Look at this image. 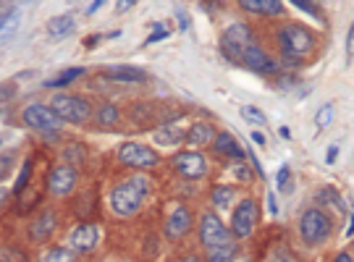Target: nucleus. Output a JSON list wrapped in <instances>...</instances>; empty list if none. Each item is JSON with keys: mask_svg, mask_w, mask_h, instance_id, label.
<instances>
[{"mask_svg": "<svg viewBox=\"0 0 354 262\" xmlns=\"http://www.w3.org/2000/svg\"><path fill=\"white\" fill-rule=\"evenodd\" d=\"M150 191H152L150 176H145V174L129 176L124 181L113 184V189H111V197H108L111 210H113V215H118V218H134L137 212H142L145 202L150 197Z\"/></svg>", "mask_w": 354, "mask_h": 262, "instance_id": "obj_1", "label": "nucleus"}, {"mask_svg": "<svg viewBox=\"0 0 354 262\" xmlns=\"http://www.w3.org/2000/svg\"><path fill=\"white\" fill-rule=\"evenodd\" d=\"M178 262H205L203 257H197V254H187V257H181Z\"/></svg>", "mask_w": 354, "mask_h": 262, "instance_id": "obj_44", "label": "nucleus"}, {"mask_svg": "<svg viewBox=\"0 0 354 262\" xmlns=\"http://www.w3.org/2000/svg\"><path fill=\"white\" fill-rule=\"evenodd\" d=\"M213 124L207 121H194V124L187 129V137H184V144H192L194 150H203V147H213V139H215Z\"/></svg>", "mask_w": 354, "mask_h": 262, "instance_id": "obj_15", "label": "nucleus"}, {"mask_svg": "<svg viewBox=\"0 0 354 262\" xmlns=\"http://www.w3.org/2000/svg\"><path fill=\"white\" fill-rule=\"evenodd\" d=\"M187 137V131H181V126L168 121V124H160L155 131H152V139L155 144H163V147H178Z\"/></svg>", "mask_w": 354, "mask_h": 262, "instance_id": "obj_17", "label": "nucleus"}, {"mask_svg": "<svg viewBox=\"0 0 354 262\" xmlns=\"http://www.w3.org/2000/svg\"><path fill=\"white\" fill-rule=\"evenodd\" d=\"M252 45H257V37H254L252 26L244 24V21L231 24L221 35V48L226 53V58H231L234 63H241V55L250 50Z\"/></svg>", "mask_w": 354, "mask_h": 262, "instance_id": "obj_8", "label": "nucleus"}, {"mask_svg": "<svg viewBox=\"0 0 354 262\" xmlns=\"http://www.w3.org/2000/svg\"><path fill=\"white\" fill-rule=\"evenodd\" d=\"M100 225L97 223H76L68 231V250L74 254H92L100 244Z\"/></svg>", "mask_w": 354, "mask_h": 262, "instance_id": "obj_13", "label": "nucleus"}, {"mask_svg": "<svg viewBox=\"0 0 354 262\" xmlns=\"http://www.w3.org/2000/svg\"><path fill=\"white\" fill-rule=\"evenodd\" d=\"M330 262H354V254L352 252L342 250V252H336V254H333V260Z\"/></svg>", "mask_w": 354, "mask_h": 262, "instance_id": "obj_38", "label": "nucleus"}, {"mask_svg": "<svg viewBox=\"0 0 354 262\" xmlns=\"http://www.w3.org/2000/svg\"><path fill=\"white\" fill-rule=\"evenodd\" d=\"M0 142H3V139H0Z\"/></svg>", "mask_w": 354, "mask_h": 262, "instance_id": "obj_49", "label": "nucleus"}, {"mask_svg": "<svg viewBox=\"0 0 354 262\" xmlns=\"http://www.w3.org/2000/svg\"><path fill=\"white\" fill-rule=\"evenodd\" d=\"M281 63H304L317 50V35L302 24H283L276 32Z\"/></svg>", "mask_w": 354, "mask_h": 262, "instance_id": "obj_2", "label": "nucleus"}, {"mask_svg": "<svg viewBox=\"0 0 354 262\" xmlns=\"http://www.w3.org/2000/svg\"><path fill=\"white\" fill-rule=\"evenodd\" d=\"M192 231H194V212H192L184 202L168 205L165 218H163V236L176 244V241H184Z\"/></svg>", "mask_w": 354, "mask_h": 262, "instance_id": "obj_7", "label": "nucleus"}, {"mask_svg": "<svg viewBox=\"0 0 354 262\" xmlns=\"http://www.w3.org/2000/svg\"><path fill=\"white\" fill-rule=\"evenodd\" d=\"M213 150H215V155H221V158H231V160H241V158H244L239 142L231 137L228 131H218V134H215Z\"/></svg>", "mask_w": 354, "mask_h": 262, "instance_id": "obj_19", "label": "nucleus"}, {"mask_svg": "<svg viewBox=\"0 0 354 262\" xmlns=\"http://www.w3.org/2000/svg\"><path fill=\"white\" fill-rule=\"evenodd\" d=\"M276 181H279L281 191H283V194H289V191H291V168H289V165H281Z\"/></svg>", "mask_w": 354, "mask_h": 262, "instance_id": "obj_32", "label": "nucleus"}, {"mask_svg": "<svg viewBox=\"0 0 354 262\" xmlns=\"http://www.w3.org/2000/svg\"><path fill=\"white\" fill-rule=\"evenodd\" d=\"M100 6H102L100 0H97V3H89V6L84 8V11H87V13H95V11H100Z\"/></svg>", "mask_w": 354, "mask_h": 262, "instance_id": "obj_45", "label": "nucleus"}, {"mask_svg": "<svg viewBox=\"0 0 354 262\" xmlns=\"http://www.w3.org/2000/svg\"><path fill=\"white\" fill-rule=\"evenodd\" d=\"M165 37H168V29H165V26H158V29L150 35V39H147V45H152V42H160V39H165Z\"/></svg>", "mask_w": 354, "mask_h": 262, "instance_id": "obj_35", "label": "nucleus"}, {"mask_svg": "<svg viewBox=\"0 0 354 262\" xmlns=\"http://www.w3.org/2000/svg\"><path fill=\"white\" fill-rule=\"evenodd\" d=\"M29 174H32V158H26L24 165H21V174L16 178V187H13V194H21L26 189V181H29Z\"/></svg>", "mask_w": 354, "mask_h": 262, "instance_id": "obj_31", "label": "nucleus"}, {"mask_svg": "<svg viewBox=\"0 0 354 262\" xmlns=\"http://www.w3.org/2000/svg\"><path fill=\"white\" fill-rule=\"evenodd\" d=\"M260 225V202L254 197H241L236 205H234V212H231V236L234 241H247V238L254 236Z\"/></svg>", "mask_w": 354, "mask_h": 262, "instance_id": "obj_5", "label": "nucleus"}, {"mask_svg": "<svg viewBox=\"0 0 354 262\" xmlns=\"http://www.w3.org/2000/svg\"><path fill=\"white\" fill-rule=\"evenodd\" d=\"M48 194L53 197H68L76 187H79V171L74 162H55L48 174Z\"/></svg>", "mask_w": 354, "mask_h": 262, "instance_id": "obj_12", "label": "nucleus"}, {"mask_svg": "<svg viewBox=\"0 0 354 262\" xmlns=\"http://www.w3.org/2000/svg\"><path fill=\"white\" fill-rule=\"evenodd\" d=\"M50 108L64 124H74V126H84L95 115L92 102L87 97H82V95H74V92H58V95H53Z\"/></svg>", "mask_w": 354, "mask_h": 262, "instance_id": "obj_4", "label": "nucleus"}, {"mask_svg": "<svg viewBox=\"0 0 354 262\" xmlns=\"http://www.w3.org/2000/svg\"><path fill=\"white\" fill-rule=\"evenodd\" d=\"M95 124L102 126V129H113L115 124H121V108L115 102H100L95 108Z\"/></svg>", "mask_w": 354, "mask_h": 262, "instance_id": "obj_22", "label": "nucleus"}, {"mask_svg": "<svg viewBox=\"0 0 354 262\" xmlns=\"http://www.w3.org/2000/svg\"><path fill=\"white\" fill-rule=\"evenodd\" d=\"M19 24H21L19 8H16V6H3V8H0V42L11 39L13 35H16Z\"/></svg>", "mask_w": 354, "mask_h": 262, "instance_id": "obj_20", "label": "nucleus"}, {"mask_svg": "<svg viewBox=\"0 0 354 262\" xmlns=\"http://www.w3.org/2000/svg\"><path fill=\"white\" fill-rule=\"evenodd\" d=\"M174 174L181 176L184 181H203L210 174V160L203 150H184L178 152L176 158L171 160Z\"/></svg>", "mask_w": 354, "mask_h": 262, "instance_id": "obj_9", "label": "nucleus"}, {"mask_svg": "<svg viewBox=\"0 0 354 262\" xmlns=\"http://www.w3.org/2000/svg\"><path fill=\"white\" fill-rule=\"evenodd\" d=\"M115 160H118V165L142 174V171H152V168L160 162V155L152 150L150 144L129 139V142H124V144L115 150Z\"/></svg>", "mask_w": 354, "mask_h": 262, "instance_id": "obj_6", "label": "nucleus"}, {"mask_svg": "<svg viewBox=\"0 0 354 262\" xmlns=\"http://www.w3.org/2000/svg\"><path fill=\"white\" fill-rule=\"evenodd\" d=\"M297 234L302 238L304 247L310 250H320L330 241V234H333V221L326 210L320 207H310L299 215L297 221Z\"/></svg>", "mask_w": 354, "mask_h": 262, "instance_id": "obj_3", "label": "nucleus"}, {"mask_svg": "<svg viewBox=\"0 0 354 262\" xmlns=\"http://www.w3.org/2000/svg\"><path fill=\"white\" fill-rule=\"evenodd\" d=\"M11 197V189L0 187V210H3V205H6V200Z\"/></svg>", "mask_w": 354, "mask_h": 262, "instance_id": "obj_43", "label": "nucleus"}, {"mask_svg": "<svg viewBox=\"0 0 354 262\" xmlns=\"http://www.w3.org/2000/svg\"><path fill=\"white\" fill-rule=\"evenodd\" d=\"M11 162H13V152H3V155H0V181L8 176V171H11Z\"/></svg>", "mask_w": 354, "mask_h": 262, "instance_id": "obj_34", "label": "nucleus"}, {"mask_svg": "<svg viewBox=\"0 0 354 262\" xmlns=\"http://www.w3.org/2000/svg\"><path fill=\"white\" fill-rule=\"evenodd\" d=\"M241 118H244L247 124L266 126V113L260 111V108H254V105H241Z\"/></svg>", "mask_w": 354, "mask_h": 262, "instance_id": "obj_30", "label": "nucleus"}, {"mask_svg": "<svg viewBox=\"0 0 354 262\" xmlns=\"http://www.w3.org/2000/svg\"><path fill=\"white\" fill-rule=\"evenodd\" d=\"M299 11H307V13H320V8H317L315 3H294Z\"/></svg>", "mask_w": 354, "mask_h": 262, "instance_id": "obj_39", "label": "nucleus"}, {"mask_svg": "<svg viewBox=\"0 0 354 262\" xmlns=\"http://www.w3.org/2000/svg\"><path fill=\"white\" fill-rule=\"evenodd\" d=\"M283 8L286 6L279 3V0H244L241 3V11L257 13V16H281Z\"/></svg>", "mask_w": 354, "mask_h": 262, "instance_id": "obj_21", "label": "nucleus"}, {"mask_svg": "<svg viewBox=\"0 0 354 262\" xmlns=\"http://www.w3.org/2000/svg\"><path fill=\"white\" fill-rule=\"evenodd\" d=\"M234 262H252V260H250L247 254H236V257H234Z\"/></svg>", "mask_w": 354, "mask_h": 262, "instance_id": "obj_47", "label": "nucleus"}, {"mask_svg": "<svg viewBox=\"0 0 354 262\" xmlns=\"http://www.w3.org/2000/svg\"><path fill=\"white\" fill-rule=\"evenodd\" d=\"M97 39H100V37H87V42H84V45H87V48H92V45H97Z\"/></svg>", "mask_w": 354, "mask_h": 262, "instance_id": "obj_48", "label": "nucleus"}, {"mask_svg": "<svg viewBox=\"0 0 354 262\" xmlns=\"http://www.w3.org/2000/svg\"><path fill=\"white\" fill-rule=\"evenodd\" d=\"M236 197H239L236 187H231V184H215V187L210 189V207L218 212L234 210Z\"/></svg>", "mask_w": 354, "mask_h": 262, "instance_id": "obj_16", "label": "nucleus"}, {"mask_svg": "<svg viewBox=\"0 0 354 262\" xmlns=\"http://www.w3.org/2000/svg\"><path fill=\"white\" fill-rule=\"evenodd\" d=\"M55 228H58V215L53 210L42 212L35 223L29 225V238H35V241H45V238H50L55 234Z\"/></svg>", "mask_w": 354, "mask_h": 262, "instance_id": "obj_18", "label": "nucleus"}, {"mask_svg": "<svg viewBox=\"0 0 354 262\" xmlns=\"http://www.w3.org/2000/svg\"><path fill=\"white\" fill-rule=\"evenodd\" d=\"M84 76V68H66L61 76H55L50 82H45V87L48 89H61V87H68V84H74L76 79H82Z\"/></svg>", "mask_w": 354, "mask_h": 262, "instance_id": "obj_27", "label": "nucleus"}, {"mask_svg": "<svg viewBox=\"0 0 354 262\" xmlns=\"http://www.w3.org/2000/svg\"><path fill=\"white\" fill-rule=\"evenodd\" d=\"M37 262H76V254L68 247H61V244H53L48 250L39 254Z\"/></svg>", "mask_w": 354, "mask_h": 262, "instance_id": "obj_26", "label": "nucleus"}, {"mask_svg": "<svg viewBox=\"0 0 354 262\" xmlns=\"http://www.w3.org/2000/svg\"><path fill=\"white\" fill-rule=\"evenodd\" d=\"M279 134H281V137H283V139H289V137H291V131H289V129H286V126H281V129H279Z\"/></svg>", "mask_w": 354, "mask_h": 262, "instance_id": "obj_46", "label": "nucleus"}, {"mask_svg": "<svg viewBox=\"0 0 354 262\" xmlns=\"http://www.w3.org/2000/svg\"><path fill=\"white\" fill-rule=\"evenodd\" d=\"M333 115H336V108H333V102H326L320 111L315 113V126L323 131V129H328L333 124Z\"/></svg>", "mask_w": 354, "mask_h": 262, "instance_id": "obj_29", "label": "nucleus"}, {"mask_svg": "<svg viewBox=\"0 0 354 262\" xmlns=\"http://www.w3.org/2000/svg\"><path fill=\"white\" fill-rule=\"evenodd\" d=\"M317 202H333V205H339V194H336V189L333 187H326L317 191Z\"/></svg>", "mask_w": 354, "mask_h": 262, "instance_id": "obj_33", "label": "nucleus"}, {"mask_svg": "<svg viewBox=\"0 0 354 262\" xmlns=\"http://www.w3.org/2000/svg\"><path fill=\"white\" fill-rule=\"evenodd\" d=\"M241 66H247V68H252V71L266 74V76H273L281 71V61H276V58L268 50H263L260 45H252L250 50L241 55Z\"/></svg>", "mask_w": 354, "mask_h": 262, "instance_id": "obj_14", "label": "nucleus"}, {"mask_svg": "<svg viewBox=\"0 0 354 262\" xmlns=\"http://www.w3.org/2000/svg\"><path fill=\"white\" fill-rule=\"evenodd\" d=\"M197 234H200V244H203L205 250H213V247H221V244L234 241L231 228L223 223V218L215 210H205L203 215H200V228H197Z\"/></svg>", "mask_w": 354, "mask_h": 262, "instance_id": "obj_10", "label": "nucleus"}, {"mask_svg": "<svg viewBox=\"0 0 354 262\" xmlns=\"http://www.w3.org/2000/svg\"><path fill=\"white\" fill-rule=\"evenodd\" d=\"M252 139H254V144H260V147H266L268 144L266 134H260V131H252Z\"/></svg>", "mask_w": 354, "mask_h": 262, "instance_id": "obj_42", "label": "nucleus"}, {"mask_svg": "<svg viewBox=\"0 0 354 262\" xmlns=\"http://www.w3.org/2000/svg\"><path fill=\"white\" fill-rule=\"evenodd\" d=\"M76 29V16L74 13H61V16H55L48 21V35H50L55 42L58 39H64L66 35H71Z\"/></svg>", "mask_w": 354, "mask_h": 262, "instance_id": "obj_23", "label": "nucleus"}, {"mask_svg": "<svg viewBox=\"0 0 354 262\" xmlns=\"http://www.w3.org/2000/svg\"><path fill=\"white\" fill-rule=\"evenodd\" d=\"M239 254V244L236 241H228L213 250H205V262H234V257Z\"/></svg>", "mask_w": 354, "mask_h": 262, "instance_id": "obj_25", "label": "nucleus"}, {"mask_svg": "<svg viewBox=\"0 0 354 262\" xmlns=\"http://www.w3.org/2000/svg\"><path fill=\"white\" fill-rule=\"evenodd\" d=\"M13 95H16V84H13V82H8V84L0 87V100H8V97H13Z\"/></svg>", "mask_w": 354, "mask_h": 262, "instance_id": "obj_36", "label": "nucleus"}, {"mask_svg": "<svg viewBox=\"0 0 354 262\" xmlns=\"http://www.w3.org/2000/svg\"><path fill=\"white\" fill-rule=\"evenodd\" d=\"M266 262H302V260L294 254V250H291L289 244H273L270 252H268Z\"/></svg>", "mask_w": 354, "mask_h": 262, "instance_id": "obj_28", "label": "nucleus"}, {"mask_svg": "<svg viewBox=\"0 0 354 262\" xmlns=\"http://www.w3.org/2000/svg\"><path fill=\"white\" fill-rule=\"evenodd\" d=\"M346 55L354 58V21H352V26H349V35H346Z\"/></svg>", "mask_w": 354, "mask_h": 262, "instance_id": "obj_37", "label": "nucleus"}, {"mask_svg": "<svg viewBox=\"0 0 354 262\" xmlns=\"http://www.w3.org/2000/svg\"><path fill=\"white\" fill-rule=\"evenodd\" d=\"M268 212H270V215H279V205H276V197H273V194H268Z\"/></svg>", "mask_w": 354, "mask_h": 262, "instance_id": "obj_40", "label": "nucleus"}, {"mask_svg": "<svg viewBox=\"0 0 354 262\" xmlns=\"http://www.w3.org/2000/svg\"><path fill=\"white\" fill-rule=\"evenodd\" d=\"M105 76H108V79H113V82H121V84H140V82L147 79L145 71L131 68V66H113V68H108V71H105Z\"/></svg>", "mask_w": 354, "mask_h": 262, "instance_id": "obj_24", "label": "nucleus"}, {"mask_svg": "<svg viewBox=\"0 0 354 262\" xmlns=\"http://www.w3.org/2000/svg\"><path fill=\"white\" fill-rule=\"evenodd\" d=\"M336 155H339V144H330V150H328V155H326V162H333L336 160Z\"/></svg>", "mask_w": 354, "mask_h": 262, "instance_id": "obj_41", "label": "nucleus"}, {"mask_svg": "<svg viewBox=\"0 0 354 262\" xmlns=\"http://www.w3.org/2000/svg\"><path fill=\"white\" fill-rule=\"evenodd\" d=\"M21 124L29 126V129H35V131H42V134H55L64 121L55 115L50 105H45V102H29L24 111H21Z\"/></svg>", "mask_w": 354, "mask_h": 262, "instance_id": "obj_11", "label": "nucleus"}]
</instances>
